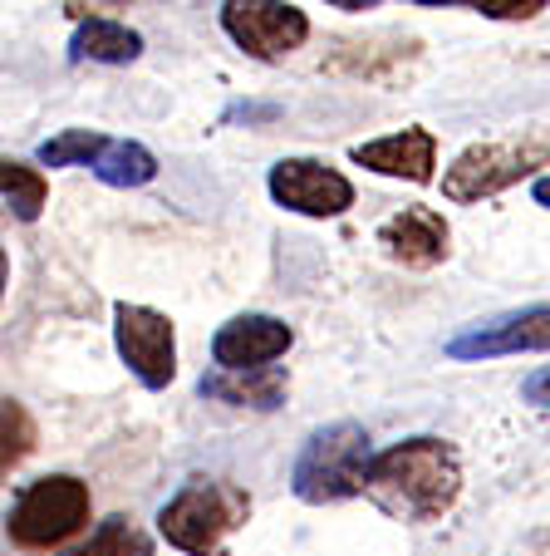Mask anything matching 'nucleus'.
<instances>
[{
	"mask_svg": "<svg viewBox=\"0 0 550 556\" xmlns=\"http://www.w3.org/2000/svg\"><path fill=\"white\" fill-rule=\"evenodd\" d=\"M550 163V128H521L507 138H482L468 143L452 157V168L443 173V198L447 202H487L497 192L516 188L536 168Z\"/></svg>",
	"mask_w": 550,
	"mask_h": 556,
	"instance_id": "nucleus-4",
	"label": "nucleus"
},
{
	"mask_svg": "<svg viewBox=\"0 0 550 556\" xmlns=\"http://www.w3.org/2000/svg\"><path fill=\"white\" fill-rule=\"evenodd\" d=\"M530 198H536L540 207H550V173H546V178H536V182H530Z\"/></svg>",
	"mask_w": 550,
	"mask_h": 556,
	"instance_id": "nucleus-23",
	"label": "nucleus"
},
{
	"mask_svg": "<svg viewBox=\"0 0 550 556\" xmlns=\"http://www.w3.org/2000/svg\"><path fill=\"white\" fill-rule=\"evenodd\" d=\"M143 54V35L128 25L108 21V15H89L74 25L69 35V60H89V64H133Z\"/></svg>",
	"mask_w": 550,
	"mask_h": 556,
	"instance_id": "nucleus-14",
	"label": "nucleus"
},
{
	"mask_svg": "<svg viewBox=\"0 0 550 556\" xmlns=\"http://www.w3.org/2000/svg\"><path fill=\"white\" fill-rule=\"evenodd\" d=\"M413 5H462V11H477L487 21H536L550 0H413Z\"/></svg>",
	"mask_w": 550,
	"mask_h": 556,
	"instance_id": "nucleus-20",
	"label": "nucleus"
},
{
	"mask_svg": "<svg viewBox=\"0 0 550 556\" xmlns=\"http://www.w3.org/2000/svg\"><path fill=\"white\" fill-rule=\"evenodd\" d=\"M89 483H79L74 472H50L21 488V497L5 513V532L21 552H50V546L69 542L74 532L89 527Z\"/></svg>",
	"mask_w": 550,
	"mask_h": 556,
	"instance_id": "nucleus-5",
	"label": "nucleus"
},
{
	"mask_svg": "<svg viewBox=\"0 0 550 556\" xmlns=\"http://www.w3.org/2000/svg\"><path fill=\"white\" fill-rule=\"evenodd\" d=\"M69 556H148V542L128 517H108V522H99L94 536L84 546H74Z\"/></svg>",
	"mask_w": 550,
	"mask_h": 556,
	"instance_id": "nucleus-19",
	"label": "nucleus"
},
{
	"mask_svg": "<svg viewBox=\"0 0 550 556\" xmlns=\"http://www.w3.org/2000/svg\"><path fill=\"white\" fill-rule=\"evenodd\" d=\"M443 350H447V359H462V365L550 350V305H526V311L497 315V320H477V326L457 330Z\"/></svg>",
	"mask_w": 550,
	"mask_h": 556,
	"instance_id": "nucleus-9",
	"label": "nucleus"
},
{
	"mask_svg": "<svg viewBox=\"0 0 550 556\" xmlns=\"http://www.w3.org/2000/svg\"><path fill=\"white\" fill-rule=\"evenodd\" d=\"M266 188L295 217L324 222V217H344L354 207V182L340 168H330L324 157H281L266 173Z\"/></svg>",
	"mask_w": 550,
	"mask_h": 556,
	"instance_id": "nucleus-8",
	"label": "nucleus"
},
{
	"mask_svg": "<svg viewBox=\"0 0 550 556\" xmlns=\"http://www.w3.org/2000/svg\"><path fill=\"white\" fill-rule=\"evenodd\" d=\"M104 143L108 134H99V128H64V134L44 138L35 157H40V168H89Z\"/></svg>",
	"mask_w": 550,
	"mask_h": 556,
	"instance_id": "nucleus-17",
	"label": "nucleus"
},
{
	"mask_svg": "<svg viewBox=\"0 0 550 556\" xmlns=\"http://www.w3.org/2000/svg\"><path fill=\"white\" fill-rule=\"evenodd\" d=\"M374 443L363 433V424L340 419L324 424L305 439V448L295 453L291 468V493L310 507L324 503H344V497H359L369 488V468H374Z\"/></svg>",
	"mask_w": 550,
	"mask_h": 556,
	"instance_id": "nucleus-2",
	"label": "nucleus"
},
{
	"mask_svg": "<svg viewBox=\"0 0 550 556\" xmlns=\"http://www.w3.org/2000/svg\"><path fill=\"white\" fill-rule=\"evenodd\" d=\"M0 188H5V207H11L15 222H35L44 212V202H50L44 173L21 163V157H5V163H0Z\"/></svg>",
	"mask_w": 550,
	"mask_h": 556,
	"instance_id": "nucleus-16",
	"label": "nucleus"
},
{
	"mask_svg": "<svg viewBox=\"0 0 550 556\" xmlns=\"http://www.w3.org/2000/svg\"><path fill=\"white\" fill-rule=\"evenodd\" d=\"M221 30L241 54L260 64H276L285 54L305 50L310 40V15L291 0H227L221 5Z\"/></svg>",
	"mask_w": 550,
	"mask_h": 556,
	"instance_id": "nucleus-6",
	"label": "nucleus"
},
{
	"mask_svg": "<svg viewBox=\"0 0 550 556\" xmlns=\"http://www.w3.org/2000/svg\"><path fill=\"white\" fill-rule=\"evenodd\" d=\"M379 247H384L398 266L433 271V266H443L447 252H452V227H447V217L437 207L413 202V207L394 212V217L379 227Z\"/></svg>",
	"mask_w": 550,
	"mask_h": 556,
	"instance_id": "nucleus-11",
	"label": "nucleus"
},
{
	"mask_svg": "<svg viewBox=\"0 0 550 556\" xmlns=\"http://www.w3.org/2000/svg\"><path fill=\"white\" fill-rule=\"evenodd\" d=\"M89 173H94L104 188H148V182L157 178V157H153V148H143L138 138H108V143L99 148V157L89 163Z\"/></svg>",
	"mask_w": 550,
	"mask_h": 556,
	"instance_id": "nucleus-15",
	"label": "nucleus"
},
{
	"mask_svg": "<svg viewBox=\"0 0 550 556\" xmlns=\"http://www.w3.org/2000/svg\"><path fill=\"white\" fill-rule=\"evenodd\" d=\"M0 443H5V448H0V468L5 472H11L15 463L30 458V448H35V419L21 400H11V394L0 400Z\"/></svg>",
	"mask_w": 550,
	"mask_h": 556,
	"instance_id": "nucleus-18",
	"label": "nucleus"
},
{
	"mask_svg": "<svg viewBox=\"0 0 550 556\" xmlns=\"http://www.w3.org/2000/svg\"><path fill=\"white\" fill-rule=\"evenodd\" d=\"M251 497L221 478H188L157 513V536L188 556H227V536L246 527Z\"/></svg>",
	"mask_w": 550,
	"mask_h": 556,
	"instance_id": "nucleus-3",
	"label": "nucleus"
},
{
	"mask_svg": "<svg viewBox=\"0 0 550 556\" xmlns=\"http://www.w3.org/2000/svg\"><path fill=\"white\" fill-rule=\"evenodd\" d=\"M197 394L202 400H217V404H231V409H281L285 394H291V375L276 365L266 369H241V375H231V369H207V375L197 379Z\"/></svg>",
	"mask_w": 550,
	"mask_h": 556,
	"instance_id": "nucleus-13",
	"label": "nucleus"
},
{
	"mask_svg": "<svg viewBox=\"0 0 550 556\" xmlns=\"http://www.w3.org/2000/svg\"><path fill=\"white\" fill-rule=\"evenodd\" d=\"M324 5H334V11H374L379 0H324Z\"/></svg>",
	"mask_w": 550,
	"mask_h": 556,
	"instance_id": "nucleus-22",
	"label": "nucleus"
},
{
	"mask_svg": "<svg viewBox=\"0 0 550 556\" xmlns=\"http://www.w3.org/2000/svg\"><path fill=\"white\" fill-rule=\"evenodd\" d=\"M291 345H295V330L285 326V320L246 311V315H231L227 326L212 336V365L231 369V375H241V369H266L270 359H281Z\"/></svg>",
	"mask_w": 550,
	"mask_h": 556,
	"instance_id": "nucleus-10",
	"label": "nucleus"
},
{
	"mask_svg": "<svg viewBox=\"0 0 550 556\" xmlns=\"http://www.w3.org/2000/svg\"><path fill=\"white\" fill-rule=\"evenodd\" d=\"M349 157L359 168L379 173V178H404V182H433L437 178V138L433 128H404V134H384L369 143H354Z\"/></svg>",
	"mask_w": 550,
	"mask_h": 556,
	"instance_id": "nucleus-12",
	"label": "nucleus"
},
{
	"mask_svg": "<svg viewBox=\"0 0 550 556\" xmlns=\"http://www.w3.org/2000/svg\"><path fill=\"white\" fill-rule=\"evenodd\" d=\"M114 345L143 389H167L177 379V330L163 311L138 301L114 305Z\"/></svg>",
	"mask_w": 550,
	"mask_h": 556,
	"instance_id": "nucleus-7",
	"label": "nucleus"
},
{
	"mask_svg": "<svg viewBox=\"0 0 550 556\" xmlns=\"http://www.w3.org/2000/svg\"><path fill=\"white\" fill-rule=\"evenodd\" d=\"M363 497L398 522H437L462 497V453L437 433L394 443L374 458Z\"/></svg>",
	"mask_w": 550,
	"mask_h": 556,
	"instance_id": "nucleus-1",
	"label": "nucleus"
},
{
	"mask_svg": "<svg viewBox=\"0 0 550 556\" xmlns=\"http://www.w3.org/2000/svg\"><path fill=\"white\" fill-rule=\"evenodd\" d=\"M521 404H530V409H550V365L530 369V375L521 379Z\"/></svg>",
	"mask_w": 550,
	"mask_h": 556,
	"instance_id": "nucleus-21",
	"label": "nucleus"
}]
</instances>
